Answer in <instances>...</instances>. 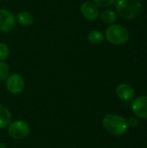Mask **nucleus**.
I'll return each instance as SVG.
<instances>
[{
  "label": "nucleus",
  "mask_w": 147,
  "mask_h": 148,
  "mask_svg": "<svg viewBox=\"0 0 147 148\" xmlns=\"http://www.w3.org/2000/svg\"><path fill=\"white\" fill-rule=\"evenodd\" d=\"M102 126L109 134L120 136L128 129L127 120L116 114H108L102 120Z\"/></svg>",
  "instance_id": "nucleus-1"
},
{
  "label": "nucleus",
  "mask_w": 147,
  "mask_h": 148,
  "mask_svg": "<svg viewBox=\"0 0 147 148\" xmlns=\"http://www.w3.org/2000/svg\"><path fill=\"white\" fill-rule=\"evenodd\" d=\"M116 13L124 19H133L139 16L142 10L139 0H116Z\"/></svg>",
  "instance_id": "nucleus-2"
},
{
  "label": "nucleus",
  "mask_w": 147,
  "mask_h": 148,
  "mask_svg": "<svg viewBox=\"0 0 147 148\" xmlns=\"http://www.w3.org/2000/svg\"><path fill=\"white\" fill-rule=\"evenodd\" d=\"M105 37L113 45H122L128 42L130 38L129 30L120 24H111L105 31Z\"/></svg>",
  "instance_id": "nucleus-3"
},
{
  "label": "nucleus",
  "mask_w": 147,
  "mask_h": 148,
  "mask_svg": "<svg viewBox=\"0 0 147 148\" xmlns=\"http://www.w3.org/2000/svg\"><path fill=\"white\" fill-rule=\"evenodd\" d=\"M9 136L15 140H21L27 138L30 133L29 125L23 120L11 121L7 127Z\"/></svg>",
  "instance_id": "nucleus-4"
},
{
  "label": "nucleus",
  "mask_w": 147,
  "mask_h": 148,
  "mask_svg": "<svg viewBox=\"0 0 147 148\" xmlns=\"http://www.w3.org/2000/svg\"><path fill=\"white\" fill-rule=\"evenodd\" d=\"M5 85L7 90L11 95H19L21 94L25 87V82L23 77L18 73H13L9 75L5 80Z\"/></svg>",
  "instance_id": "nucleus-5"
},
{
  "label": "nucleus",
  "mask_w": 147,
  "mask_h": 148,
  "mask_svg": "<svg viewBox=\"0 0 147 148\" xmlns=\"http://www.w3.org/2000/svg\"><path fill=\"white\" fill-rule=\"evenodd\" d=\"M15 15L6 9H0V30L2 32L11 31L16 25Z\"/></svg>",
  "instance_id": "nucleus-6"
},
{
  "label": "nucleus",
  "mask_w": 147,
  "mask_h": 148,
  "mask_svg": "<svg viewBox=\"0 0 147 148\" xmlns=\"http://www.w3.org/2000/svg\"><path fill=\"white\" fill-rule=\"evenodd\" d=\"M133 114L140 118L147 119V95H141L134 99L131 105Z\"/></svg>",
  "instance_id": "nucleus-7"
},
{
  "label": "nucleus",
  "mask_w": 147,
  "mask_h": 148,
  "mask_svg": "<svg viewBox=\"0 0 147 148\" xmlns=\"http://www.w3.org/2000/svg\"><path fill=\"white\" fill-rule=\"evenodd\" d=\"M81 13L82 16L88 21H94L100 16L98 6L91 1H86L81 3Z\"/></svg>",
  "instance_id": "nucleus-8"
},
{
  "label": "nucleus",
  "mask_w": 147,
  "mask_h": 148,
  "mask_svg": "<svg viewBox=\"0 0 147 148\" xmlns=\"http://www.w3.org/2000/svg\"><path fill=\"white\" fill-rule=\"evenodd\" d=\"M115 93H116L117 96L124 101H133L135 96V91H134L133 88L127 83L119 84L116 87Z\"/></svg>",
  "instance_id": "nucleus-9"
},
{
  "label": "nucleus",
  "mask_w": 147,
  "mask_h": 148,
  "mask_svg": "<svg viewBox=\"0 0 147 148\" xmlns=\"http://www.w3.org/2000/svg\"><path fill=\"white\" fill-rule=\"evenodd\" d=\"M11 122V113L5 106L0 104V129L7 128Z\"/></svg>",
  "instance_id": "nucleus-10"
},
{
  "label": "nucleus",
  "mask_w": 147,
  "mask_h": 148,
  "mask_svg": "<svg viewBox=\"0 0 147 148\" xmlns=\"http://www.w3.org/2000/svg\"><path fill=\"white\" fill-rule=\"evenodd\" d=\"M16 20L23 26H29L34 22V16L29 11H22L16 14Z\"/></svg>",
  "instance_id": "nucleus-11"
},
{
  "label": "nucleus",
  "mask_w": 147,
  "mask_h": 148,
  "mask_svg": "<svg viewBox=\"0 0 147 148\" xmlns=\"http://www.w3.org/2000/svg\"><path fill=\"white\" fill-rule=\"evenodd\" d=\"M105 38V35L98 29H94L91 30L88 34V40L90 43L92 44H101Z\"/></svg>",
  "instance_id": "nucleus-12"
},
{
  "label": "nucleus",
  "mask_w": 147,
  "mask_h": 148,
  "mask_svg": "<svg viewBox=\"0 0 147 148\" xmlns=\"http://www.w3.org/2000/svg\"><path fill=\"white\" fill-rule=\"evenodd\" d=\"M101 20L108 24H113L117 20V13L113 10H106L101 14Z\"/></svg>",
  "instance_id": "nucleus-13"
},
{
  "label": "nucleus",
  "mask_w": 147,
  "mask_h": 148,
  "mask_svg": "<svg viewBox=\"0 0 147 148\" xmlns=\"http://www.w3.org/2000/svg\"><path fill=\"white\" fill-rule=\"evenodd\" d=\"M10 75V67L3 61H0V83L4 82Z\"/></svg>",
  "instance_id": "nucleus-14"
},
{
  "label": "nucleus",
  "mask_w": 147,
  "mask_h": 148,
  "mask_svg": "<svg viewBox=\"0 0 147 148\" xmlns=\"http://www.w3.org/2000/svg\"><path fill=\"white\" fill-rule=\"evenodd\" d=\"M10 55L9 46L5 42H0V61H5Z\"/></svg>",
  "instance_id": "nucleus-15"
},
{
  "label": "nucleus",
  "mask_w": 147,
  "mask_h": 148,
  "mask_svg": "<svg viewBox=\"0 0 147 148\" xmlns=\"http://www.w3.org/2000/svg\"><path fill=\"white\" fill-rule=\"evenodd\" d=\"M115 1L116 0H94V3L99 7L106 8V7H109L114 4Z\"/></svg>",
  "instance_id": "nucleus-16"
},
{
  "label": "nucleus",
  "mask_w": 147,
  "mask_h": 148,
  "mask_svg": "<svg viewBox=\"0 0 147 148\" xmlns=\"http://www.w3.org/2000/svg\"><path fill=\"white\" fill-rule=\"evenodd\" d=\"M127 125L131 127H135L139 125V121L135 117H131L127 120Z\"/></svg>",
  "instance_id": "nucleus-17"
},
{
  "label": "nucleus",
  "mask_w": 147,
  "mask_h": 148,
  "mask_svg": "<svg viewBox=\"0 0 147 148\" xmlns=\"http://www.w3.org/2000/svg\"><path fill=\"white\" fill-rule=\"evenodd\" d=\"M0 148H7V147H6L3 143L0 142Z\"/></svg>",
  "instance_id": "nucleus-18"
},
{
  "label": "nucleus",
  "mask_w": 147,
  "mask_h": 148,
  "mask_svg": "<svg viewBox=\"0 0 147 148\" xmlns=\"http://www.w3.org/2000/svg\"><path fill=\"white\" fill-rule=\"evenodd\" d=\"M0 136H1V129H0Z\"/></svg>",
  "instance_id": "nucleus-19"
},
{
  "label": "nucleus",
  "mask_w": 147,
  "mask_h": 148,
  "mask_svg": "<svg viewBox=\"0 0 147 148\" xmlns=\"http://www.w3.org/2000/svg\"><path fill=\"white\" fill-rule=\"evenodd\" d=\"M73 148H75V147H73Z\"/></svg>",
  "instance_id": "nucleus-20"
}]
</instances>
